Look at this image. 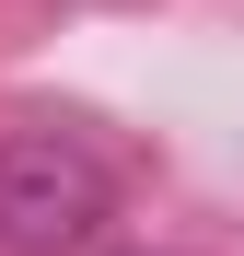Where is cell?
I'll return each mask as SVG.
<instances>
[{
  "mask_svg": "<svg viewBox=\"0 0 244 256\" xmlns=\"http://www.w3.org/2000/svg\"><path fill=\"white\" fill-rule=\"evenodd\" d=\"M105 210H116V186L70 128H12L0 140V244L12 256H81L105 233Z\"/></svg>",
  "mask_w": 244,
  "mask_h": 256,
  "instance_id": "cell-1",
  "label": "cell"
}]
</instances>
